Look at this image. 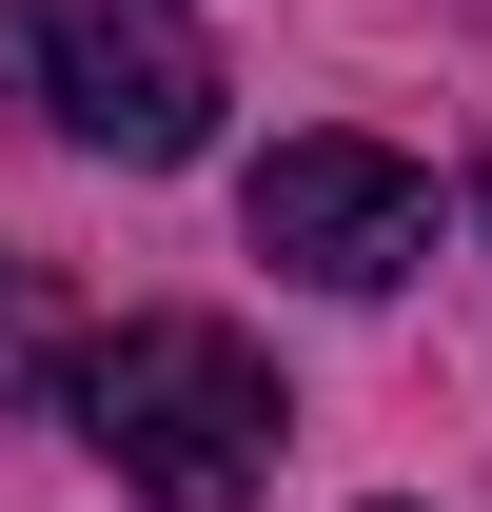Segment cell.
Here are the masks:
<instances>
[{"label":"cell","instance_id":"1","mask_svg":"<svg viewBox=\"0 0 492 512\" xmlns=\"http://www.w3.org/2000/svg\"><path fill=\"white\" fill-rule=\"evenodd\" d=\"M79 434L119 453L138 512H256V473H276V375H256V335H217V316H119L79 355Z\"/></svg>","mask_w":492,"mask_h":512},{"label":"cell","instance_id":"2","mask_svg":"<svg viewBox=\"0 0 492 512\" xmlns=\"http://www.w3.org/2000/svg\"><path fill=\"white\" fill-rule=\"evenodd\" d=\"M0 99L119 178H178L217 138V40L178 0H0Z\"/></svg>","mask_w":492,"mask_h":512},{"label":"cell","instance_id":"3","mask_svg":"<svg viewBox=\"0 0 492 512\" xmlns=\"http://www.w3.org/2000/svg\"><path fill=\"white\" fill-rule=\"evenodd\" d=\"M237 217H256V256L276 276H315V296H394L433 256V178L394 158V138H276L237 178Z\"/></svg>","mask_w":492,"mask_h":512},{"label":"cell","instance_id":"4","mask_svg":"<svg viewBox=\"0 0 492 512\" xmlns=\"http://www.w3.org/2000/svg\"><path fill=\"white\" fill-rule=\"evenodd\" d=\"M473 217H492V178H473Z\"/></svg>","mask_w":492,"mask_h":512}]
</instances>
